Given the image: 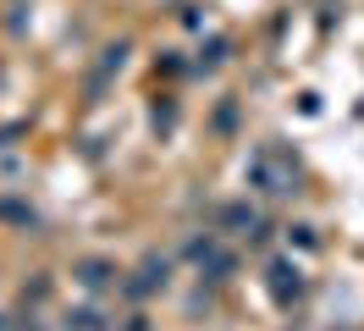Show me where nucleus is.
<instances>
[{
    "label": "nucleus",
    "mask_w": 364,
    "mask_h": 331,
    "mask_svg": "<svg viewBox=\"0 0 364 331\" xmlns=\"http://www.w3.org/2000/svg\"><path fill=\"white\" fill-rule=\"evenodd\" d=\"M166 270H171V265L149 254V260H144V265L133 270V282H127V298H149L155 287H166Z\"/></svg>",
    "instance_id": "nucleus-2"
},
{
    "label": "nucleus",
    "mask_w": 364,
    "mask_h": 331,
    "mask_svg": "<svg viewBox=\"0 0 364 331\" xmlns=\"http://www.w3.org/2000/svg\"><path fill=\"white\" fill-rule=\"evenodd\" d=\"M155 127H160V132L177 127V105H155Z\"/></svg>",
    "instance_id": "nucleus-10"
},
{
    "label": "nucleus",
    "mask_w": 364,
    "mask_h": 331,
    "mask_svg": "<svg viewBox=\"0 0 364 331\" xmlns=\"http://www.w3.org/2000/svg\"><path fill=\"white\" fill-rule=\"evenodd\" d=\"M67 326L72 331H105V315H100V309H72Z\"/></svg>",
    "instance_id": "nucleus-9"
},
{
    "label": "nucleus",
    "mask_w": 364,
    "mask_h": 331,
    "mask_svg": "<svg viewBox=\"0 0 364 331\" xmlns=\"http://www.w3.org/2000/svg\"><path fill=\"white\" fill-rule=\"evenodd\" d=\"M227 50H232V44L221 39V33H215L210 44H199V56H193V72H215V66L227 61Z\"/></svg>",
    "instance_id": "nucleus-7"
},
{
    "label": "nucleus",
    "mask_w": 364,
    "mask_h": 331,
    "mask_svg": "<svg viewBox=\"0 0 364 331\" xmlns=\"http://www.w3.org/2000/svg\"><path fill=\"white\" fill-rule=\"evenodd\" d=\"M0 331H11V320H6V315H0Z\"/></svg>",
    "instance_id": "nucleus-12"
},
{
    "label": "nucleus",
    "mask_w": 364,
    "mask_h": 331,
    "mask_svg": "<svg viewBox=\"0 0 364 331\" xmlns=\"http://www.w3.org/2000/svg\"><path fill=\"white\" fill-rule=\"evenodd\" d=\"M111 276H116V270H111L105 260H77V265H72V282H77V287H89V293L111 287Z\"/></svg>",
    "instance_id": "nucleus-4"
},
{
    "label": "nucleus",
    "mask_w": 364,
    "mask_h": 331,
    "mask_svg": "<svg viewBox=\"0 0 364 331\" xmlns=\"http://www.w3.org/2000/svg\"><path fill=\"white\" fill-rule=\"evenodd\" d=\"M199 270H205L210 282H227L232 270H237V260H232V254H227V248H221V243H210L205 254H199Z\"/></svg>",
    "instance_id": "nucleus-5"
},
{
    "label": "nucleus",
    "mask_w": 364,
    "mask_h": 331,
    "mask_svg": "<svg viewBox=\"0 0 364 331\" xmlns=\"http://www.w3.org/2000/svg\"><path fill=\"white\" fill-rule=\"evenodd\" d=\"M271 293H276V304H293L298 293H304V276H298V265L271 260Z\"/></svg>",
    "instance_id": "nucleus-3"
},
{
    "label": "nucleus",
    "mask_w": 364,
    "mask_h": 331,
    "mask_svg": "<svg viewBox=\"0 0 364 331\" xmlns=\"http://www.w3.org/2000/svg\"><path fill=\"white\" fill-rule=\"evenodd\" d=\"M122 66H127V39L100 50V61H94V72H89V88H83V100H89V105H100V94L111 88V78L122 72Z\"/></svg>",
    "instance_id": "nucleus-1"
},
{
    "label": "nucleus",
    "mask_w": 364,
    "mask_h": 331,
    "mask_svg": "<svg viewBox=\"0 0 364 331\" xmlns=\"http://www.w3.org/2000/svg\"><path fill=\"white\" fill-rule=\"evenodd\" d=\"M0 221H11V226H39V210L23 204V199H0Z\"/></svg>",
    "instance_id": "nucleus-8"
},
{
    "label": "nucleus",
    "mask_w": 364,
    "mask_h": 331,
    "mask_svg": "<svg viewBox=\"0 0 364 331\" xmlns=\"http://www.w3.org/2000/svg\"><path fill=\"white\" fill-rule=\"evenodd\" d=\"M232 122H237V105H232V100H227V105H221V110H215V127H221V132H227V127H232Z\"/></svg>",
    "instance_id": "nucleus-11"
},
{
    "label": "nucleus",
    "mask_w": 364,
    "mask_h": 331,
    "mask_svg": "<svg viewBox=\"0 0 364 331\" xmlns=\"http://www.w3.org/2000/svg\"><path fill=\"white\" fill-rule=\"evenodd\" d=\"M259 216H254L249 199H237V204H221V232H254Z\"/></svg>",
    "instance_id": "nucleus-6"
}]
</instances>
